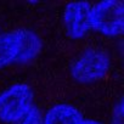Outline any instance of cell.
I'll use <instances>...</instances> for the list:
<instances>
[{
  "mask_svg": "<svg viewBox=\"0 0 124 124\" xmlns=\"http://www.w3.org/2000/svg\"><path fill=\"white\" fill-rule=\"evenodd\" d=\"M90 28L114 37L124 28V4L120 0H105L90 9Z\"/></svg>",
  "mask_w": 124,
  "mask_h": 124,
  "instance_id": "obj_1",
  "label": "cell"
},
{
  "mask_svg": "<svg viewBox=\"0 0 124 124\" xmlns=\"http://www.w3.org/2000/svg\"><path fill=\"white\" fill-rule=\"evenodd\" d=\"M109 58L99 49H89L83 52L72 66V77L79 83H93L101 79L108 71Z\"/></svg>",
  "mask_w": 124,
  "mask_h": 124,
  "instance_id": "obj_2",
  "label": "cell"
},
{
  "mask_svg": "<svg viewBox=\"0 0 124 124\" xmlns=\"http://www.w3.org/2000/svg\"><path fill=\"white\" fill-rule=\"evenodd\" d=\"M33 101L32 89L26 84H17L0 94V119L15 123L31 107Z\"/></svg>",
  "mask_w": 124,
  "mask_h": 124,
  "instance_id": "obj_3",
  "label": "cell"
},
{
  "mask_svg": "<svg viewBox=\"0 0 124 124\" xmlns=\"http://www.w3.org/2000/svg\"><path fill=\"white\" fill-rule=\"evenodd\" d=\"M90 4L85 1L71 3L66 6L63 20L68 35L73 39H80L90 31Z\"/></svg>",
  "mask_w": 124,
  "mask_h": 124,
  "instance_id": "obj_4",
  "label": "cell"
},
{
  "mask_svg": "<svg viewBox=\"0 0 124 124\" xmlns=\"http://www.w3.org/2000/svg\"><path fill=\"white\" fill-rule=\"evenodd\" d=\"M82 122L79 111L66 103L54 106L43 119V124H82Z\"/></svg>",
  "mask_w": 124,
  "mask_h": 124,
  "instance_id": "obj_5",
  "label": "cell"
},
{
  "mask_svg": "<svg viewBox=\"0 0 124 124\" xmlns=\"http://www.w3.org/2000/svg\"><path fill=\"white\" fill-rule=\"evenodd\" d=\"M16 34L20 40V52L16 58V62H27L34 58L41 47V43L37 34L28 29H18Z\"/></svg>",
  "mask_w": 124,
  "mask_h": 124,
  "instance_id": "obj_6",
  "label": "cell"
},
{
  "mask_svg": "<svg viewBox=\"0 0 124 124\" xmlns=\"http://www.w3.org/2000/svg\"><path fill=\"white\" fill-rule=\"evenodd\" d=\"M20 52V40L15 32L0 34V68L16 62Z\"/></svg>",
  "mask_w": 124,
  "mask_h": 124,
  "instance_id": "obj_7",
  "label": "cell"
},
{
  "mask_svg": "<svg viewBox=\"0 0 124 124\" xmlns=\"http://www.w3.org/2000/svg\"><path fill=\"white\" fill-rule=\"evenodd\" d=\"M15 124H43V117L37 107H31L21 118H18Z\"/></svg>",
  "mask_w": 124,
  "mask_h": 124,
  "instance_id": "obj_8",
  "label": "cell"
},
{
  "mask_svg": "<svg viewBox=\"0 0 124 124\" xmlns=\"http://www.w3.org/2000/svg\"><path fill=\"white\" fill-rule=\"evenodd\" d=\"M122 116H123V101L120 100L117 108L114 109L113 114V124H122Z\"/></svg>",
  "mask_w": 124,
  "mask_h": 124,
  "instance_id": "obj_9",
  "label": "cell"
},
{
  "mask_svg": "<svg viewBox=\"0 0 124 124\" xmlns=\"http://www.w3.org/2000/svg\"><path fill=\"white\" fill-rule=\"evenodd\" d=\"M82 124H101V123H99L96 120H93V119H88V120H83Z\"/></svg>",
  "mask_w": 124,
  "mask_h": 124,
  "instance_id": "obj_10",
  "label": "cell"
}]
</instances>
